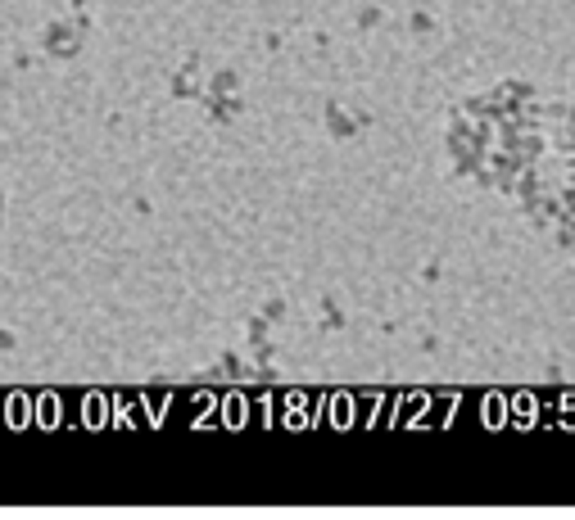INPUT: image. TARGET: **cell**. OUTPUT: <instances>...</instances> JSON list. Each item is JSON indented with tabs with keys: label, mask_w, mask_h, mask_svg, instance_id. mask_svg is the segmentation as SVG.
<instances>
[{
	"label": "cell",
	"mask_w": 575,
	"mask_h": 520,
	"mask_svg": "<svg viewBox=\"0 0 575 520\" xmlns=\"http://www.w3.org/2000/svg\"><path fill=\"white\" fill-rule=\"evenodd\" d=\"M453 163L548 244H575V95L503 82L467 104Z\"/></svg>",
	"instance_id": "1"
}]
</instances>
